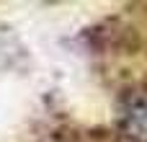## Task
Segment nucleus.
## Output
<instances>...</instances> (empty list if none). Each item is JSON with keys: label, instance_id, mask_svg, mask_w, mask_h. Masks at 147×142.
Returning a JSON list of instances; mask_svg holds the SVG:
<instances>
[{"label": "nucleus", "instance_id": "1", "mask_svg": "<svg viewBox=\"0 0 147 142\" xmlns=\"http://www.w3.org/2000/svg\"><path fill=\"white\" fill-rule=\"evenodd\" d=\"M121 129L129 140L147 142V96H132L121 111Z\"/></svg>", "mask_w": 147, "mask_h": 142}]
</instances>
